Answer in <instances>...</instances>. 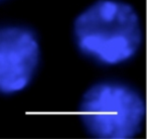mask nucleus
I'll use <instances>...</instances> for the list:
<instances>
[{"label":"nucleus","mask_w":147,"mask_h":139,"mask_svg":"<svg viewBox=\"0 0 147 139\" xmlns=\"http://www.w3.org/2000/svg\"><path fill=\"white\" fill-rule=\"evenodd\" d=\"M71 36L77 51L104 67L124 65L140 51L143 30L132 4L122 0H96L73 21Z\"/></svg>","instance_id":"nucleus-1"},{"label":"nucleus","mask_w":147,"mask_h":139,"mask_svg":"<svg viewBox=\"0 0 147 139\" xmlns=\"http://www.w3.org/2000/svg\"><path fill=\"white\" fill-rule=\"evenodd\" d=\"M144 97L132 85L119 80L92 84L80 99L78 116L90 136L98 139H131L144 126Z\"/></svg>","instance_id":"nucleus-2"},{"label":"nucleus","mask_w":147,"mask_h":139,"mask_svg":"<svg viewBox=\"0 0 147 139\" xmlns=\"http://www.w3.org/2000/svg\"><path fill=\"white\" fill-rule=\"evenodd\" d=\"M42 59L37 32L23 23H0V96H14L34 81Z\"/></svg>","instance_id":"nucleus-3"},{"label":"nucleus","mask_w":147,"mask_h":139,"mask_svg":"<svg viewBox=\"0 0 147 139\" xmlns=\"http://www.w3.org/2000/svg\"><path fill=\"white\" fill-rule=\"evenodd\" d=\"M6 1H8V0H0V4L3 3V2H6Z\"/></svg>","instance_id":"nucleus-4"}]
</instances>
